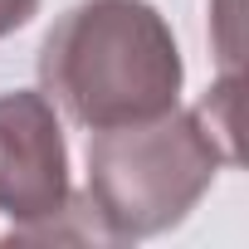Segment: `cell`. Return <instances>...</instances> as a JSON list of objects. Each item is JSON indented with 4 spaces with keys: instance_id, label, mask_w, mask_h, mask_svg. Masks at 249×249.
<instances>
[{
    "instance_id": "3957f363",
    "label": "cell",
    "mask_w": 249,
    "mask_h": 249,
    "mask_svg": "<svg viewBox=\"0 0 249 249\" xmlns=\"http://www.w3.org/2000/svg\"><path fill=\"white\" fill-rule=\"evenodd\" d=\"M0 215L10 239L73 215L64 122L39 88L0 93Z\"/></svg>"
},
{
    "instance_id": "277c9868",
    "label": "cell",
    "mask_w": 249,
    "mask_h": 249,
    "mask_svg": "<svg viewBox=\"0 0 249 249\" xmlns=\"http://www.w3.org/2000/svg\"><path fill=\"white\" fill-rule=\"evenodd\" d=\"M35 15H39V0H0V39L25 30Z\"/></svg>"
},
{
    "instance_id": "7a4b0ae2",
    "label": "cell",
    "mask_w": 249,
    "mask_h": 249,
    "mask_svg": "<svg viewBox=\"0 0 249 249\" xmlns=\"http://www.w3.org/2000/svg\"><path fill=\"white\" fill-rule=\"evenodd\" d=\"M230 161V127L210 122V103L88 132V215L112 244L161 234L200 205Z\"/></svg>"
},
{
    "instance_id": "6da1fadb",
    "label": "cell",
    "mask_w": 249,
    "mask_h": 249,
    "mask_svg": "<svg viewBox=\"0 0 249 249\" xmlns=\"http://www.w3.org/2000/svg\"><path fill=\"white\" fill-rule=\"evenodd\" d=\"M39 93L88 132L161 117L181 103L186 64L147 0H78L39 44Z\"/></svg>"
}]
</instances>
